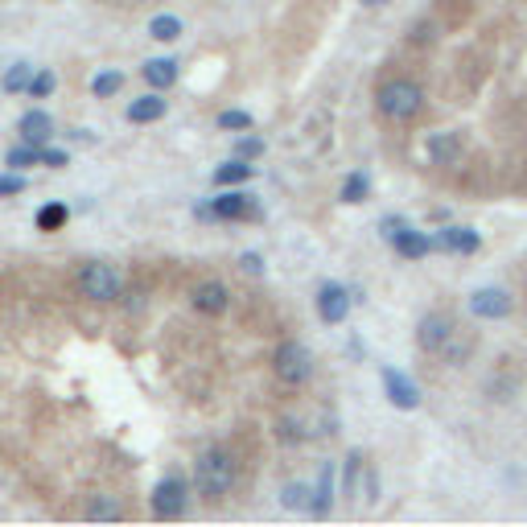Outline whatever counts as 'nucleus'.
<instances>
[{
    "instance_id": "f257e3e1",
    "label": "nucleus",
    "mask_w": 527,
    "mask_h": 527,
    "mask_svg": "<svg viewBox=\"0 0 527 527\" xmlns=\"http://www.w3.org/2000/svg\"><path fill=\"white\" fill-rule=\"evenodd\" d=\"M194 486L206 499H223V494L235 486V457L227 449H206L198 462H194Z\"/></svg>"
},
{
    "instance_id": "f03ea898",
    "label": "nucleus",
    "mask_w": 527,
    "mask_h": 527,
    "mask_svg": "<svg viewBox=\"0 0 527 527\" xmlns=\"http://www.w3.org/2000/svg\"><path fill=\"white\" fill-rule=\"evenodd\" d=\"M375 103H379V111H384L387 120L408 124V120H416L420 108H424V91H420L412 79H387V83L379 87Z\"/></svg>"
},
{
    "instance_id": "7ed1b4c3",
    "label": "nucleus",
    "mask_w": 527,
    "mask_h": 527,
    "mask_svg": "<svg viewBox=\"0 0 527 527\" xmlns=\"http://www.w3.org/2000/svg\"><path fill=\"white\" fill-rule=\"evenodd\" d=\"M272 371H276V379H280V384L301 387L313 375V355L301 347V342H280V347H276V355H272Z\"/></svg>"
},
{
    "instance_id": "20e7f679",
    "label": "nucleus",
    "mask_w": 527,
    "mask_h": 527,
    "mask_svg": "<svg viewBox=\"0 0 527 527\" xmlns=\"http://www.w3.org/2000/svg\"><path fill=\"white\" fill-rule=\"evenodd\" d=\"M79 288H83V297L108 305V301H116L124 293V280H120L116 268H108V264H87L83 272H79Z\"/></svg>"
},
{
    "instance_id": "39448f33",
    "label": "nucleus",
    "mask_w": 527,
    "mask_h": 527,
    "mask_svg": "<svg viewBox=\"0 0 527 527\" xmlns=\"http://www.w3.org/2000/svg\"><path fill=\"white\" fill-rule=\"evenodd\" d=\"M186 494H190V486H186V478H178V474H169V478L157 482L153 486L157 519H178L181 511H186Z\"/></svg>"
},
{
    "instance_id": "423d86ee",
    "label": "nucleus",
    "mask_w": 527,
    "mask_h": 527,
    "mask_svg": "<svg viewBox=\"0 0 527 527\" xmlns=\"http://www.w3.org/2000/svg\"><path fill=\"white\" fill-rule=\"evenodd\" d=\"M454 334H457V325H454V317H445V313H429V317H420V325H416V342H420V350H429V355L449 347Z\"/></svg>"
},
{
    "instance_id": "0eeeda50",
    "label": "nucleus",
    "mask_w": 527,
    "mask_h": 527,
    "mask_svg": "<svg viewBox=\"0 0 527 527\" xmlns=\"http://www.w3.org/2000/svg\"><path fill=\"white\" fill-rule=\"evenodd\" d=\"M379 375H384V387H387V400H392L395 408H404V412H412V408H420V387L408 379L404 371H395V367H379Z\"/></svg>"
},
{
    "instance_id": "6e6552de",
    "label": "nucleus",
    "mask_w": 527,
    "mask_h": 527,
    "mask_svg": "<svg viewBox=\"0 0 527 527\" xmlns=\"http://www.w3.org/2000/svg\"><path fill=\"white\" fill-rule=\"evenodd\" d=\"M478 231H470V227H445L432 235V248L437 252H449V256H474L478 252Z\"/></svg>"
},
{
    "instance_id": "1a4fd4ad",
    "label": "nucleus",
    "mask_w": 527,
    "mask_h": 527,
    "mask_svg": "<svg viewBox=\"0 0 527 527\" xmlns=\"http://www.w3.org/2000/svg\"><path fill=\"white\" fill-rule=\"evenodd\" d=\"M317 313H322V322H330V325L347 322L350 293L342 285H322V288H317Z\"/></svg>"
},
{
    "instance_id": "9d476101",
    "label": "nucleus",
    "mask_w": 527,
    "mask_h": 527,
    "mask_svg": "<svg viewBox=\"0 0 527 527\" xmlns=\"http://www.w3.org/2000/svg\"><path fill=\"white\" fill-rule=\"evenodd\" d=\"M470 313L474 317H507L511 313V293H503V288H478L470 297Z\"/></svg>"
},
{
    "instance_id": "9b49d317",
    "label": "nucleus",
    "mask_w": 527,
    "mask_h": 527,
    "mask_svg": "<svg viewBox=\"0 0 527 527\" xmlns=\"http://www.w3.org/2000/svg\"><path fill=\"white\" fill-rule=\"evenodd\" d=\"M17 132H21L25 144H37V149H46L50 136H54V120H50V111H25L21 124H17Z\"/></svg>"
},
{
    "instance_id": "f8f14e48",
    "label": "nucleus",
    "mask_w": 527,
    "mask_h": 527,
    "mask_svg": "<svg viewBox=\"0 0 527 527\" xmlns=\"http://www.w3.org/2000/svg\"><path fill=\"white\" fill-rule=\"evenodd\" d=\"M194 309H198V313H210V317L227 313V288L218 285V280H202V285L194 288Z\"/></svg>"
},
{
    "instance_id": "ddd939ff",
    "label": "nucleus",
    "mask_w": 527,
    "mask_h": 527,
    "mask_svg": "<svg viewBox=\"0 0 527 527\" xmlns=\"http://www.w3.org/2000/svg\"><path fill=\"white\" fill-rule=\"evenodd\" d=\"M141 74H144V83L153 87V91H165V87L178 83V62L173 58H149L141 66Z\"/></svg>"
},
{
    "instance_id": "4468645a",
    "label": "nucleus",
    "mask_w": 527,
    "mask_h": 527,
    "mask_svg": "<svg viewBox=\"0 0 527 527\" xmlns=\"http://www.w3.org/2000/svg\"><path fill=\"white\" fill-rule=\"evenodd\" d=\"M392 248L404 256V260H424V256L432 252V235H420V231L404 227V231H400V235L392 240Z\"/></svg>"
},
{
    "instance_id": "2eb2a0df",
    "label": "nucleus",
    "mask_w": 527,
    "mask_h": 527,
    "mask_svg": "<svg viewBox=\"0 0 527 527\" xmlns=\"http://www.w3.org/2000/svg\"><path fill=\"white\" fill-rule=\"evenodd\" d=\"M165 116V99L161 95H141V99H132L128 103V120L132 124H153Z\"/></svg>"
},
{
    "instance_id": "dca6fc26",
    "label": "nucleus",
    "mask_w": 527,
    "mask_h": 527,
    "mask_svg": "<svg viewBox=\"0 0 527 527\" xmlns=\"http://www.w3.org/2000/svg\"><path fill=\"white\" fill-rule=\"evenodd\" d=\"M252 178H256V165L248 157H235V161L215 169V186H240V181H252Z\"/></svg>"
},
{
    "instance_id": "f3484780",
    "label": "nucleus",
    "mask_w": 527,
    "mask_h": 527,
    "mask_svg": "<svg viewBox=\"0 0 527 527\" xmlns=\"http://www.w3.org/2000/svg\"><path fill=\"white\" fill-rule=\"evenodd\" d=\"M206 215H215V218H227V223H235V218L248 215V194H223V198H215V202L206 206Z\"/></svg>"
},
{
    "instance_id": "a211bd4d",
    "label": "nucleus",
    "mask_w": 527,
    "mask_h": 527,
    "mask_svg": "<svg viewBox=\"0 0 527 527\" xmlns=\"http://www.w3.org/2000/svg\"><path fill=\"white\" fill-rule=\"evenodd\" d=\"M330 499H334V466H322V474H317V491H313V503L309 511L317 519L330 511Z\"/></svg>"
},
{
    "instance_id": "6ab92c4d",
    "label": "nucleus",
    "mask_w": 527,
    "mask_h": 527,
    "mask_svg": "<svg viewBox=\"0 0 527 527\" xmlns=\"http://www.w3.org/2000/svg\"><path fill=\"white\" fill-rule=\"evenodd\" d=\"M34 66H29V62H17V66H12L9 74H4V79H0V87H4V91H9V95H21V91H29V83H34Z\"/></svg>"
},
{
    "instance_id": "aec40b11",
    "label": "nucleus",
    "mask_w": 527,
    "mask_h": 527,
    "mask_svg": "<svg viewBox=\"0 0 527 527\" xmlns=\"http://www.w3.org/2000/svg\"><path fill=\"white\" fill-rule=\"evenodd\" d=\"M66 218H71V210L62 202H46L37 210V231H62L66 227Z\"/></svg>"
},
{
    "instance_id": "412c9836",
    "label": "nucleus",
    "mask_w": 527,
    "mask_h": 527,
    "mask_svg": "<svg viewBox=\"0 0 527 527\" xmlns=\"http://www.w3.org/2000/svg\"><path fill=\"white\" fill-rule=\"evenodd\" d=\"M149 37H157V42H178V37H181V21H178V17H169V12H161V17L149 21Z\"/></svg>"
},
{
    "instance_id": "4be33fe9",
    "label": "nucleus",
    "mask_w": 527,
    "mask_h": 527,
    "mask_svg": "<svg viewBox=\"0 0 527 527\" xmlns=\"http://www.w3.org/2000/svg\"><path fill=\"white\" fill-rule=\"evenodd\" d=\"M367 194H371V178L367 173H350L347 181H342V202H367Z\"/></svg>"
},
{
    "instance_id": "5701e85b",
    "label": "nucleus",
    "mask_w": 527,
    "mask_h": 527,
    "mask_svg": "<svg viewBox=\"0 0 527 527\" xmlns=\"http://www.w3.org/2000/svg\"><path fill=\"white\" fill-rule=\"evenodd\" d=\"M4 165H9V169L42 165V149H37V144H25V141H21V149H9V157H4Z\"/></svg>"
},
{
    "instance_id": "b1692460",
    "label": "nucleus",
    "mask_w": 527,
    "mask_h": 527,
    "mask_svg": "<svg viewBox=\"0 0 527 527\" xmlns=\"http://www.w3.org/2000/svg\"><path fill=\"white\" fill-rule=\"evenodd\" d=\"M120 87H124V74L120 71H99L95 79H91V91H95L99 99H111Z\"/></svg>"
},
{
    "instance_id": "393cba45",
    "label": "nucleus",
    "mask_w": 527,
    "mask_h": 527,
    "mask_svg": "<svg viewBox=\"0 0 527 527\" xmlns=\"http://www.w3.org/2000/svg\"><path fill=\"white\" fill-rule=\"evenodd\" d=\"M367 470V462H363V454L359 449H350V457H347V470H342V486H347V494L355 491V482H359V474Z\"/></svg>"
},
{
    "instance_id": "a878e982",
    "label": "nucleus",
    "mask_w": 527,
    "mask_h": 527,
    "mask_svg": "<svg viewBox=\"0 0 527 527\" xmlns=\"http://www.w3.org/2000/svg\"><path fill=\"white\" fill-rule=\"evenodd\" d=\"M309 486H301V482H293V486H285V507H293V511H309Z\"/></svg>"
},
{
    "instance_id": "bb28decb",
    "label": "nucleus",
    "mask_w": 527,
    "mask_h": 527,
    "mask_svg": "<svg viewBox=\"0 0 527 527\" xmlns=\"http://www.w3.org/2000/svg\"><path fill=\"white\" fill-rule=\"evenodd\" d=\"M429 153L437 157V161H454V157H457V136H432Z\"/></svg>"
},
{
    "instance_id": "cd10ccee",
    "label": "nucleus",
    "mask_w": 527,
    "mask_h": 527,
    "mask_svg": "<svg viewBox=\"0 0 527 527\" xmlns=\"http://www.w3.org/2000/svg\"><path fill=\"white\" fill-rule=\"evenodd\" d=\"M120 503H108V499H95V503L87 507V519H120Z\"/></svg>"
},
{
    "instance_id": "c85d7f7f",
    "label": "nucleus",
    "mask_w": 527,
    "mask_h": 527,
    "mask_svg": "<svg viewBox=\"0 0 527 527\" xmlns=\"http://www.w3.org/2000/svg\"><path fill=\"white\" fill-rule=\"evenodd\" d=\"M54 83H58V79H54L50 71H37L34 83H29V95H34V99H46L50 91H54Z\"/></svg>"
},
{
    "instance_id": "c756f323",
    "label": "nucleus",
    "mask_w": 527,
    "mask_h": 527,
    "mask_svg": "<svg viewBox=\"0 0 527 527\" xmlns=\"http://www.w3.org/2000/svg\"><path fill=\"white\" fill-rule=\"evenodd\" d=\"M25 190V178L21 169H12V173H0V198H12V194Z\"/></svg>"
},
{
    "instance_id": "7c9ffc66",
    "label": "nucleus",
    "mask_w": 527,
    "mask_h": 527,
    "mask_svg": "<svg viewBox=\"0 0 527 527\" xmlns=\"http://www.w3.org/2000/svg\"><path fill=\"white\" fill-rule=\"evenodd\" d=\"M260 153H264L260 136H240V141H235V157H248V161H256Z\"/></svg>"
},
{
    "instance_id": "2f4dec72",
    "label": "nucleus",
    "mask_w": 527,
    "mask_h": 527,
    "mask_svg": "<svg viewBox=\"0 0 527 527\" xmlns=\"http://www.w3.org/2000/svg\"><path fill=\"white\" fill-rule=\"evenodd\" d=\"M218 128H252V116H248V111H223V116H218Z\"/></svg>"
},
{
    "instance_id": "473e14b6",
    "label": "nucleus",
    "mask_w": 527,
    "mask_h": 527,
    "mask_svg": "<svg viewBox=\"0 0 527 527\" xmlns=\"http://www.w3.org/2000/svg\"><path fill=\"white\" fill-rule=\"evenodd\" d=\"M42 165L62 169V165H66V153H62V149H50V144H46V149H42Z\"/></svg>"
},
{
    "instance_id": "72a5a7b5",
    "label": "nucleus",
    "mask_w": 527,
    "mask_h": 527,
    "mask_svg": "<svg viewBox=\"0 0 527 527\" xmlns=\"http://www.w3.org/2000/svg\"><path fill=\"white\" fill-rule=\"evenodd\" d=\"M240 268H243V272H252V276H264V260L256 252H243L240 256Z\"/></svg>"
},
{
    "instance_id": "f704fd0d",
    "label": "nucleus",
    "mask_w": 527,
    "mask_h": 527,
    "mask_svg": "<svg viewBox=\"0 0 527 527\" xmlns=\"http://www.w3.org/2000/svg\"><path fill=\"white\" fill-rule=\"evenodd\" d=\"M400 231H404V218H384V223H379V235H384V240H395Z\"/></svg>"
},
{
    "instance_id": "c9c22d12",
    "label": "nucleus",
    "mask_w": 527,
    "mask_h": 527,
    "mask_svg": "<svg viewBox=\"0 0 527 527\" xmlns=\"http://www.w3.org/2000/svg\"><path fill=\"white\" fill-rule=\"evenodd\" d=\"M363 4H367V9H379V4H387V0H363Z\"/></svg>"
}]
</instances>
